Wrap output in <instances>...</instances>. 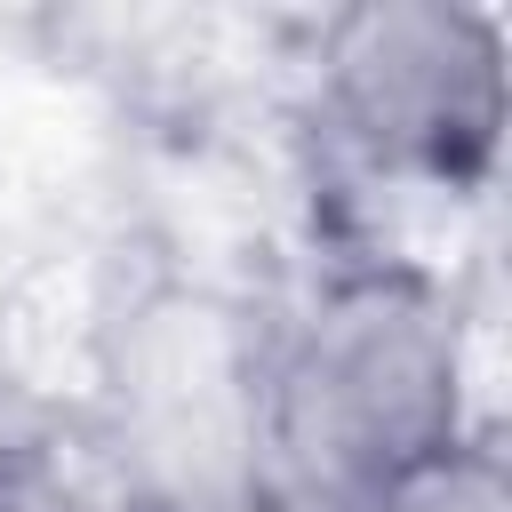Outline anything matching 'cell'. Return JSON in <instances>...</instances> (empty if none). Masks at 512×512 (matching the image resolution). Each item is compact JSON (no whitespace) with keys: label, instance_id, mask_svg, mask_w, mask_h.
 <instances>
[{"label":"cell","instance_id":"1","mask_svg":"<svg viewBox=\"0 0 512 512\" xmlns=\"http://www.w3.org/2000/svg\"><path fill=\"white\" fill-rule=\"evenodd\" d=\"M480 416L472 320L440 264L408 248H328L256 320L248 496L256 512H344L376 480L440 456Z\"/></svg>","mask_w":512,"mask_h":512},{"label":"cell","instance_id":"2","mask_svg":"<svg viewBox=\"0 0 512 512\" xmlns=\"http://www.w3.org/2000/svg\"><path fill=\"white\" fill-rule=\"evenodd\" d=\"M304 96L320 144L424 200H480L504 160L512 48L480 0H352L312 24Z\"/></svg>","mask_w":512,"mask_h":512},{"label":"cell","instance_id":"3","mask_svg":"<svg viewBox=\"0 0 512 512\" xmlns=\"http://www.w3.org/2000/svg\"><path fill=\"white\" fill-rule=\"evenodd\" d=\"M344 512H512V472H504L496 424H472L440 456H424V464L376 480L368 496H352Z\"/></svg>","mask_w":512,"mask_h":512},{"label":"cell","instance_id":"4","mask_svg":"<svg viewBox=\"0 0 512 512\" xmlns=\"http://www.w3.org/2000/svg\"><path fill=\"white\" fill-rule=\"evenodd\" d=\"M0 512H104V496L56 432L0 416Z\"/></svg>","mask_w":512,"mask_h":512}]
</instances>
